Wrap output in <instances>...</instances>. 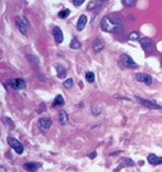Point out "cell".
Returning <instances> with one entry per match:
<instances>
[{"instance_id": "cell-1", "label": "cell", "mask_w": 162, "mask_h": 172, "mask_svg": "<svg viewBox=\"0 0 162 172\" xmlns=\"http://www.w3.org/2000/svg\"><path fill=\"white\" fill-rule=\"evenodd\" d=\"M100 26L102 31L108 33H121L123 31V26L119 21H115L110 17H104L100 22Z\"/></svg>"}, {"instance_id": "cell-2", "label": "cell", "mask_w": 162, "mask_h": 172, "mask_svg": "<svg viewBox=\"0 0 162 172\" xmlns=\"http://www.w3.org/2000/svg\"><path fill=\"white\" fill-rule=\"evenodd\" d=\"M15 24L18 26L19 31L22 33L23 35H26L27 30H28V21L25 17H18L15 19Z\"/></svg>"}, {"instance_id": "cell-16", "label": "cell", "mask_w": 162, "mask_h": 172, "mask_svg": "<svg viewBox=\"0 0 162 172\" xmlns=\"http://www.w3.org/2000/svg\"><path fill=\"white\" fill-rule=\"evenodd\" d=\"M59 121L61 124L63 125H65V124H68L69 122V117H68V113L65 112V111H60L59 112Z\"/></svg>"}, {"instance_id": "cell-11", "label": "cell", "mask_w": 162, "mask_h": 172, "mask_svg": "<svg viewBox=\"0 0 162 172\" xmlns=\"http://www.w3.org/2000/svg\"><path fill=\"white\" fill-rule=\"evenodd\" d=\"M52 35H54V41H57L58 44H61L63 41V33H62V31L60 30V27H58V26L54 27V31H52Z\"/></svg>"}, {"instance_id": "cell-21", "label": "cell", "mask_w": 162, "mask_h": 172, "mask_svg": "<svg viewBox=\"0 0 162 172\" xmlns=\"http://www.w3.org/2000/svg\"><path fill=\"white\" fill-rule=\"evenodd\" d=\"M86 81L88 82V83H94L95 82V74L93 72H90V71H88V72H86Z\"/></svg>"}, {"instance_id": "cell-20", "label": "cell", "mask_w": 162, "mask_h": 172, "mask_svg": "<svg viewBox=\"0 0 162 172\" xmlns=\"http://www.w3.org/2000/svg\"><path fill=\"white\" fill-rule=\"evenodd\" d=\"M70 13H71V11L69 9H63V10H61L60 12L58 13V15H59V18L60 19H65V18H68L69 15H70Z\"/></svg>"}, {"instance_id": "cell-6", "label": "cell", "mask_w": 162, "mask_h": 172, "mask_svg": "<svg viewBox=\"0 0 162 172\" xmlns=\"http://www.w3.org/2000/svg\"><path fill=\"white\" fill-rule=\"evenodd\" d=\"M121 61H122V63L124 64L125 68L133 69V68H136V67H137V63L133 60V58H131L128 54H122L121 56Z\"/></svg>"}, {"instance_id": "cell-18", "label": "cell", "mask_w": 162, "mask_h": 172, "mask_svg": "<svg viewBox=\"0 0 162 172\" xmlns=\"http://www.w3.org/2000/svg\"><path fill=\"white\" fill-rule=\"evenodd\" d=\"M64 105V99H63V97L61 95H58L54 100V104L52 106L54 107H60V106H63Z\"/></svg>"}, {"instance_id": "cell-29", "label": "cell", "mask_w": 162, "mask_h": 172, "mask_svg": "<svg viewBox=\"0 0 162 172\" xmlns=\"http://www.w3.org/2000/svg\"><path fill=\"white\" fill-rule=\"evenodd\" d=\"M96 155H97L96 154V151H94V153H91V154L88 155V157H89L90 159H95L96 158Z\"/></svg>"}, {"instance_id": "cell-5", "label": "cell", "mask_w": 162, "mask_h": 172, "mask_svg": "<svg viewBox=\"0 0 162 172\" xmlns=\"http://www.w3.org/2000/svg\"><path fill=\"white\" fill-rule=\"evenodd\" d=\"M9 84L13 89H16V91H21L26 87V83L23 78H12L9 81Z\"/></svg>"}, {"instance_id": "cell-19", "label": "cell", "mask_w": 162, "mask_h": 172, "mask_svg": "<svg viewBox=\"0 0 162 172\" xmlns=\"http://www.w3.org/2000/svg\"><path fill=\"white\" fill-rule=\"evenodd\" d=\"M70 47H71L72 49H78V48L81 47V43L78 41V39H77V38H75V37H74L72 41H71Z\"/></svg>"}, {"instance_id": "cell-3", "label": "cell", "mask_w": 162, "mask_h": 172, "mask_svg": "<svg viewBox=\"0 0 162 172\" xmlns=\"http://www.w3.org/2000/svg\"><path fill=\"white\" fill-rule=\"evenodd\" d=\"M136 100L139 103L141 106L144 107H147V108L150 109H162V105L158 104L156 101H152V100H148L145 99V98H140V97H136Z\"/></svg>"}, {"instance_id": "cell-24", "label": "cell", "mask_w": 162, "mask_h": 172, "mask_svg": "<svg viewBox=\"0 0 162 172\" xmlns=\"http://www.w3.org/2000/svg\"><path fill=\"white\" fill-rule=\"evenodd\" d=\"M139 38V33L138 32H132L130 35H128V39L130 41H136Z\"/></svg>"}, {"instance_id": "cell-26", "label": "cell", "mask_w": 162, "mask_h": 172, "mask_svg": "<svg viewBox=\"0 0 162 172\" xmlns=\"http://www.w3.org/2000/svg\"><path fill=\"white\" fill-rule=\"evenodd\" d=\"M136 2V0H122V3L125 7H132Z\"/></svg>"}, {"instance_id": "cell-22", "label": "cell", "mask_w": 162, "mask_h": 172, "mask_svg": "<svg viewBox=\"0 0 162 172\" xmlns=\"http://www.w3.org/2000/svg\"><path fill=\"white\" fill-rule=\"evenodd\" d=\"M121 161H123L124 162V167H133L134 166V161L133 160H131L130 158H122Z\"/></svg>"}, {"instance_id": "cell-14", "label": "cell", "mask_w": 162, "mask_h": 172, "mask_svg": "<svg viewBox=\"0 0 162 172\" xmlns=\"http://www.w3.org/2000/svg\"><path fill=\"white\" fill-rule=\"evenodd\" d=\"M39 167H41V164H39V163H36V162H26V163H24V168H25V170H27V171H31V172L36 171V170Z\"/></svg>"}, {"instance_id": "cell-8", "label": "cell", "mask_w": 162, "mask_h": 172, "mask_svg": "<svg viewBox=\"0 0 162 172\" xmlns=\"http://www.w3.org/2000/svg\"><path fill=\"white\" fill-rule=\"evenodd\" d=\"M140 46H141V48L145 50V51H151L153 48V44L151 39L150 38H147V37H144V38H141L140 39Z\"/></svg>"}, {"instance_id": "cell-25", "label": "cell", "mask_w": 162, "mask_h": 172, "mask_svg": "<svg viewBox=\"0 0 162 172\" xmlns=\"http://www.w3.org/2000/svg\"><path fill=\"white\" fill-rule=\"evenodd\" d=\"M63 86L65 87V88H71L73 86V80L72 78H68V80H65L64 81V83H63Z\"/></svg>"}, {"instance_id": "cell-30", "label": "cell", "mask_w": 162, "mask_h": 172, "mask_svg": "<svg viewBox=\"0 0 162 172\" xmlns=\"http://www.w3.org/2000/svg\"><path fill=\"white\" fill-rule=\"evenodd\" d=\"M0 172H5V168L1 167V169H0Z\"/></svg>"}, {"instance_id": "cell-28", "label": "cell", "mask_w": 162, "mask_h": 172, "mask_svg": "<svg viewBox=\"0 0 162 172\" xmlns=\"http://www.w3.org/2000/svg\"><path fill=\"white\" fill-rule=\"evenodd\" d=\"M5 122L8 123V124H9L10 127H14V123L12 122V120H11V119H10V118H7V117H5Z\"/></svg>"}, {"instance_id": "cell-10", "label": "cell", "mask_w": 162, "mask_h": 172, "mask_svg": "<svg viewBox=\"0 0 162 172\" xmlns=\"http://www.w3.org/2000/svg\"><path fill=\"white\" fill-rule=\"evenodd\" d=\"M147 160L150 164L152 166H159V164H162V157L160 156H157L154 154H149L148 157H147Z\"/></svg>"}, {"instance_id": "cell-9", "label": "cell", "mask_w": 162, "mask_h": 172, "mask_svg": "<svg viewBox=\"0 0 162 172\" xmlns=\"http://www.w3.org/2000/svg\"><path fill=\"white\" fill-rule=\"evenodd\" d=\"M107 1H108V0H93V1H90L89 3L87 5V10H88V11H89V10L91 11V10L98 9L101 6H104Z\"/></svg>"}, {"instance_id": "cell-27", "label": "cell", "mask_w": 162, "mask_h": 172, "mask_svg": "<svg viewBox=\"0 0 162 172\" xmlns=\"http://www.w3.org/2000/svg\"><path fill=\"white\" fill-rule=\"evenodd\" d=\"M84 1H85V0H73V3H74V6L78 7V6L83 5V3H84Z\"/></svg>"}, {"instance_id": "cell-4", "label": "cell", "mask_w": 162, "mask_h": 172, "mask_svg": "<svg viewBox=\"0 0 162 172\" xmlns=\"http://www.w3.org/2000/svg\"><path fill=\"white\" fill-rule=\"evenodd\" d=\"M8 144H9L11 147H12V149L16 153V154L21 155L24 151V147L23 145L19 142L16 138H14V137H8Z\"/></svg>"}, {"instance_id": "cell-7", "label": "cell", "mask_w": 162, "mask_h": 172, "mask_svg": "<svg viewBox=\"0 0 162 172\" xmlns=\"http://www.w3.org/2000/svg\"><path fill=\"white\" fill-rule=\"evenodd\" d=\"M136 80L138 82L145 83L146 85L148 86H150L152 84V77L150 76L149 74H146V73H137L136 74Z\"/></svg>"}, {"instance_id": "cell-17", "label": "cell", "mask_w": 162, "mask_h": 172, "mask_svg": "<svg viewBox=\"0 0 162 172\" xmlns=\"http://www.w3.org/2000/svg\"><path fill=\"white\" fill-rule=\"evenodd\" d=\"M56 70H57V74H58V76L60 78H63V77L67 76V70L65 68L63 67L62 64H57V67H56Z\"/></svg>"}, {"instance_id": "cell-12", "label": "cell", "mask_w": 162, "mask_h": 172, "mask_svg": "<svg viewBox=\"0 0 162 172\" xmlns=\"http://www.w3.org/2000/svg\"><path fill=\"white\" fill-rule=\"evenodd\" d=\"M104 48V41L101 39V38H98L94 41L93 44V49H94L95 52H99Z\"/></svg>"}, {"instance_id": "cell-15", "label": "cell", "mask_w": 162, "mask_h": 172, "mask_svg": "<svg viewBox=\"0 0 162 172\" xmlns=\"http://www.w3.org/2000/svg\"><path fill=\"white\" fill-rule=\"evenodd\" d=\"M39 125H41L43 129H45V130H48L50 127H51V120L49 118H41L39 119Z\"/></svg>"}, {"instance_id": "cell-23", "label": "cell", "mask_w": 162, "mask_h": 172, "mask_svg": "<svg viewBox=\"0 0 162 172\" xmlns=\"http://www.w3.org/2000/svg\"><path fill=\"white\" fill-rule=\"evenodd\" d=\"M91 113H93V116L97 117V116H99L100 113H101V109H100L99 107L93 106V107H91Z\"/></svg>"}, {"instance_id": "cell-13", "label": "cell", "mask_w": 162, "mask_h": 172, "mask_svg": "<svg viewBox=\"0 0 162 172\" xmlns=\"http://www.w3.org/2000/svg\"><path fill=\"white\" fill-rule=\"evenodd\" d=\"M86 23H87V17H86L85 14H82L81 17H80V19H78L77 24H76L77 31H83L86 25Z\"/></svg>"}]
</instances>
